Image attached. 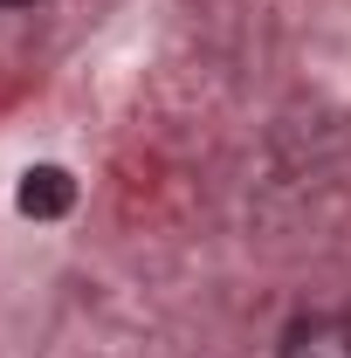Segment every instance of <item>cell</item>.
<instances>
[{
	"label": "cell",
	"mask_w": 351,
	"mask_h": 358,
	"mask_svg": "<svg viewBox=\"0 0 351 358\" xmlns=\"http://www.w3.org/2000/svg\"><path fill=\"white\" fill-rule=\"evenodd\" d=\"M275 358H351V310H303L282 324Z\"/></svg>",
	"instance_id": "cell-1"
},
{
	"label": "cell",
	"mask_w": 351,
	"mask_h": 358,
	"mask_svg": "<svg viewBox=\"0 0 351 358\" xmlns=\"http://www.w3.org/2000/svg\"><path fill=\"white\" fill-rule=\"evenodd\" d=\"M21 214H35V221H62L69 207H76V179L62 173V166H35V173H21Z\"/></svg>",
	"instance_id": "cell-2"
},
{
	"label": "cell",
	"mask_w": 351,
	"mask_h": 358,
	"mask_svg": "<svg viewBox=\"0 0 351 358\" xmlns=\"http://www.w3.org/2000/svg\"><path fill=\"white\" fill-rule=\"evenodd\" d=\"M0 7H28V0H0Z\"/></svg>",
	"instance_id": "cell-3"
}]
</instances>
